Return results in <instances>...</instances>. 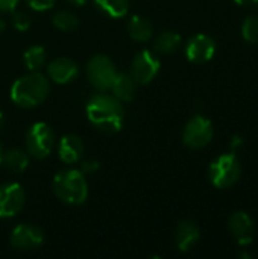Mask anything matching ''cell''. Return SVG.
<instances>
[{
  "mask_svg": "<svg viewBox=\"0 0 258 259\" xmlns=\"http://www.w3.org/2000/svg\"><path fill=\"white\" fill-rule=\"evenodd\" d=\"M88 121L103 134H116L122 129L125 120L123 105L113 94L99 91L87 103Z\"/></svg>",
  "mask_w": 258,
  "mask_h": 259,
  "instance_id": "6da1fadb",
  "label": "cell"
},
{
  "mask_svg": "<svg viewBox=\"0 0 258 259\" xmlns=\"http://www.w3.org/2000/svg\"><path fill=\"white\" fill-rule=\"evenodd\" d=\"M49 93V79L40 71H30L29 74L18 77L12 83L9 96L17 106L23 109H32L41 105L47 99Z\"/></svg>",
  "mask_w": 258,
  "mask_h": 259,
  "instance_id": "7a4b0ae2",
  "label": "cell"
},
{
  "mask_svg": "<svg viewBox=\"0 0 258 259\" xmlns=\"http://www.w3.org/2000/svg\"><path fill=\"white\" fill-rule=\"evenodd\" d=\"M53 194L65 205L78 206L88 199V182L85 175L78 168H67L53 178Z\"/></svg>",
  "mask_w": 258,
  "mask_h": 259,
  "instance_id": "3957f363",
  "label": "cell"
},
{
  "mask_svg": "<svg viewBox=\"0 0 258 259\" xmlns=\"http://www.w3.org/2000/svg\"><path fill=\"white\" fill-rule=\"evenodd\" d=\"M242 176V165L234 153H224L217 156L208 167L210 182L219 188H231Z\"/></svg>",
  "mask_w": 258,
  "mask_h": 259,
  "instance_id": "277c9868",
  "label": "cell"
},
{
  "mask_svg": "<svg viewBox=\"0 0 258 259\" xmlns=\"http://www.w3.org/2000/svg\"><path fill=\"white\" fill-rule=\"evenodd\" d=\"M26 152L35 159H44L52 153L55 144V134L44 121L33 123L26 132Z\"/></svg>",
  "mask_w": 258,
  "mask_h": 259,
  "instance_id": "5b68a950",
  "label": "cell"
},
{
  "mask_svg": "<svg viewBox=\"0 0 258 259\" xmlns=\"http://www.w3.org/2000/svg\"><path fill=\"white\" fill-rule=\"evenodd\" d=\"M117 76L116 65L113 59L106 55H96L87 64V77L91 87L99 91H106L111 88Z\"/></svg>",
  "mask_w": 258,
  "mask_h": 259,
  "instance_id": "8992f818",
  "label": "cell"
},
{
  "mask_svg": "<svg viewBox=\"0 0 258 259\" xmlns=\"http://www.w3.org/2000/svg\"><path fill=\"white\" fill-rule=\"evenodd\" d=\"M213 138V124L204 115H195L190 118L182 132V141L189 149L198 150L205 147Z\"/></svg>",
  "mask_w": 258,
  "mask_h": 259,
  "instance_id": "52a82bcc",
  "label": "cell"
},
{
  "mask_svg": "<svg viewBox=\"0 0 258 259\" xmlns=\"http://www.w3.org/2000/svg\"><path fill=\"white\" fill-rule=\"evenodd\" d=\"M160 67H161V62L155 53H152L151 50H141L140 53L134 56L131 62L129 74L132 76L135 83L148 85L157 77Z\"/></svg>",
  "mask_w": 258,
  "mask_h": 259,
  "instance_id": "ba28073f",
  "label": "cell"
},
{
  "mask_svg": "<svg viewBox=\"0 0 258 259\" xmlns=\"http://www.w3.org/2000/svg\"><path fill=\"white\" fill-rule=\"evenodd\" d=\"M26 203V193L17 182L0 185V219H12L23 209Z\"/></svg>",
  "mask_w": 258,
  "mask_h": 259,
  "instance_id": "9c48e42d",
  "label": "cell"
},
{
  "mask_svg": "<svg viewBox=\"0 0 258 259\" xmlns=\"http://www.w3.org/2000/svg\"><path fill=\"white\" fill-rule=\"evenodd\" d=\"M9 243L15 250H21V252L36 250L44 243V234L38 226L23 223L12 229L9 235Z\"/></svg>",
  "mask_w": 258,
  "mask_h": 259,
  "instance_id": "30bf717a",
  "label": "cell"
},
{
  "mask_svg": "<svg viewBox=\"0 0 258 259\" xmlns=\"http://www.w3.org/2000/svg\"><path fill=\"white\" fill-rule=\"evenodd\" d=\"M216 53V42L205 33L193 35L186 44V56L193 64H205Z\"/></svg>",
  "mask_w": 258,
  "mask_h": 259,
  "instance_id": "8fae6325",
  "label": "cell"
},
{
  "mask_svg": "<svg viewBox=\"0 0 258 259\" xmlns=\"http://www.w3.org/2000/svg\"><path fill=\"white\" fill-rule=\"evenodd\" d=\"M228 228L237 244L246 247L254 241L255 225L251 215L246 214L245 211H236L228 220Z\"/></svg>",
  "mask_w": 258,
  "mask_h": 259,
  "instance_id": "7c38bea8",
  "label": "cell"
},
{
  "mask_svg": "<svg viewBox=\"0 0 258 259\" xmlns=\"http://www.w3.org/2000/svg\"><path fill=\"white\" fill-rule=\"evenodd\" d=\"M78 71H79L78 64L71 58H65V56L56 58L47 65V74L50 80L58 85H65L75 80Z\"/></svg>",
  "mask_w": 258,
  "mask_h": 259,
  "instance_id": "4fadbf2b",
  "label": "cell"
},
{
  "mask_svg": "<svg viewBox=\"0 0 258 259\" xmlns=\"http://www.w3.org/2000/svg\"><path fill=\"white\" fill-rule=\"evenodd\" d=\"M84 141L73 134L64 135L58 143V156L65 164L79 162L84 156Z\"/></svg>",
  "mask_w": 258,
  "mask_h": 259,
  "instance_id": "5bb4252c",
  "label": "cell"
},
{
  "mask_svg": "<svg viewBox=\"0 0 258 259\" xmlns=\"http://www.w3.org/2000/svg\"><path fill=\"white\" fill-rule=\"evenodd\" d=\"M199 241V228L190 220H182L175 229V243L179 252H190Z\"/></svg>",
  "mask_w": 258,
  "mask_h": 259,
  "instance_id": "9a60e30c",
  "label": "cell"
},
{
  "mask_svg": "<svg viewBox=\"0 0 258 259\" xmlns=\"http://www.w3.org/2000/svg\"><path fill=\"white\" fill-rule=\"evenodd\" d=\"M135 80L129 73H117L111 90L113 96L120 102H131L135 96Z\"/></svg>",
  "mask_w": 258,
  "mask_h": 259,
  "instance_id": "2e32d148",
  "label": "cell"
},
{
  "mask_svg": "<svg viewBox=\"0 0 258 259\" xmlns=\"http://www.w3.org/2000/svg\"><path fill=\"white\" fill-rule=\"evenodd\" d=\"M128 33L134 41L138 42H146L152 38V24L148 18L141 15H132L128 21Z\"/></svg>",
  "mask_w": 258,
  "mask_h": 259,
  "instance_id": "e0dca14e",
  "label": "cell"
},
{
  "mask_svg": "<svg viewBox=\"0 0 258 259\" xmlns=\"http://www.w3.org/2000/svg\"><path fill=\"white\" fill-rule=\"evenodd\" d=\"M2 164L12 173H21L29 165V153L21 149H9L3 152Z\"/></svg>",
  "mask_w": 258,
  "mask_h": 259,
  "instance_id": "ac0fdd59",
  "label": "cell"
},
{
  "mask_svg": "<svg viewBox=\"0 0 258 259\" xmlns=\"http://www.w3.org/2000/svg\"><path fill=\"white\" fill-rule=\"evenodd\" d=\"M94 5L111 18H123L129 12V0H94Z\"/></svg>",
  "mask_w": 258,
  "mask_h": 259,
  "instance_id": "d6986e66",
  "label": "cell"
},
{
  "mask_svg": "<svg viewBox=\"0 0 258 259\" xmlns=\"http://www.w3.org/2000/svg\"><path fill=\"white\" fill-rule=\"evenodd\" d=\"M181 44V36L176 32L172 30H164L161 32L155 41H154V49L157 53H163V55H170L173 52L178 50Z\"/></svg>",
  "mask_w": 258,
  "mask_h": 259,
  "instance_id": "ffe728a7",
  "label": "cell"
},
{
  "mask_svg": "<svg viewBox=\"0 0 258 259\" xmlns=\"http://www.w3.org/2000/svg\"><path fill=\"white\" fill-rule=\"evenodd\" d=\"M23 61H24V65L29 71H40V68H43L46 65V61H47V55H46L44 47L30 46L29 49H26V52L23 55Z\"/></svg>",
  "mask_w": 258,
  "mask_h": 259,
  "instance_id": "44dd1931",
  "label": "cell"
},
{
  "mask_svg": "<svg viewBox=\"0 0 258 259\" xmlns=\"http://www.w3.org/2000/svg\"><path fill=\"white\" fill-rule=\"evenodd\" d=\"M52 23L56 29L62 30V32H71L75 29H78L79 26V20L78 15L70 12V11H59L53 15Z\"/></svg>",
  "mask_w": 258,
  "mask_h": 259,
  "instance_id": "7402d4cb",
  "label": "cell"
},
{
  "mask_svg": "<svg viewBox=\"0 0 258 259\" xmlns=\"http://www.w3.org/2000/svg\"><path fill=\"white\" fill-rule=\"evenodd\" d=\"M242 36L249 44L258 42V15H249L242 24Z\"/></svg>",
  "mask_w": 258,
  "mask_h": 259,
  "instance_id": "603a6c76",
  "label": "cell"
},
{
  "mask_svg": "<svg viewBox=\"0 0 258 259\" xmlns=\"http://www.w3.org/2000/svg\"><path fill=\"white\" fill-rule=\"evenodd\" d=\"M12 24H14V27H15L17 30H20V32L29 30V27H30V24H32L30 15L26 14V12H23V11H17V12H14V15H12Z\"/></svg>",
  "mask_w": 258,
  "mask_h": 259,
  "instance_id": "cb8c5ba5",
  "label": "cell"
},
{
  "mask_svg": "<svg viewBox=\"0 0 258 259\" xmlns=\"http://www.w3.org/2000/svg\"><path fill=\"white\" fill-rule=\"evenodd\" d=\"M26 3H27L33 11L44 12V11H49V9L55 5V0H26Z\"/></svg>",
  "mask_w": 258,
  "mask_h": 259,
  "instance_id": "d4e9b609",
  "label": "cell"
},
{
  "mask_svg": "<svg viewBox=\"0 0 258 259\" xmlns=\"http://www.w3.org/2000/svg\"><path fill=\"white\" fill-rule=\"evenodd\" d=\"M99 162L97 161H94V159H88V161H84L82 162V165H81V171L84 173V175H93V173H96L97 170H99Z\"/></svg>",
  "mask_w": 258,
  "mask_h": 259,
  "instance_id": "484cf974",
  "label": "cell"
},
{
  "mask_svg": "<svg viewBox=\"0 0 258 259\" xmlns=\"http://www.w3.org/2000/svg\"><path fill=\"white\" fill-rule=\"evenodd\" d=\"M20 0H0V12H14Z\"/></svg>",
  "mask_w": 258,
  "mask_h": 259,
  "instance_id": "4316f807",
  "label": "cell"
},
{
  "mask_svg": "<svg viewBox=\"0 0 258 259\" xmlns=\"http://www.w3.org/2000/svg\"><path fill=\"white\" fill-rule=\"evenodd\" d=\"M68 3H71V5H75V6H82V5H85L88 0H67Z\"/></svg>",
  "mask_w": 258,
  "mask_h": 259,
  "instance_id": "83f0119b",
  "label": "cell"
},
{
  "mask_svg": "<svg viewBox=\"0 0 258 259\" xmlns=\"http://www.w3.org/2000/svg\"><path fill=\"white\" fill-rule=\"evenodd\" d=\"M237 5H251V3H257L258 0H234Z\"/></svg>",
  "mask_w": 258,
  "mask_h": 259,
  "instance_id": "f1b7e54d",
  "label": "cell"
},
{
  "mask_svg": "<svg viewBox=\"0 0 258 259\" xmlns=\"http://www.w3.org/2000/svg\"><path fill=\"white\" fill-rule=\"evenodd\" d=\"M3 121H5V118H3V112L0 111V129L3 127Z\"/></svg>",
  "mask_w": 258,
  "mask_h": 259,
  "instance_id": "f546056e",
  "label": "cell"
},
{
  "mask_svg": "<svg viewBox=\"0 0 258 259\" xmlns=\"http://www.w3.org/2000/svg\"><path fill=\"white\" fill-rule=\"evenodd\" d=\"M3 29H5V23H3V20L0 18V32H2Z\"/></svg>",
  "mask_w": 258,
  "mask_h": 259,
  "instance_id": "4dcf8cb0",
  "label": "cell"
},
{
  "mask_svg": "<svg viewBox=\"0 0 258 259\" xmlns=\"http://www.w3.org/2000/svg\"><path fill=\"white\" fill-rule=\"evenodd\" d=\"M2 155H3V152H2V147H0V165H2Z\"/></svg>",
  "mask_w": 258,
  "mask_h": 259,
  "instance_id": "1f68e13d",
  "label": "cell"
}]
</instances>
